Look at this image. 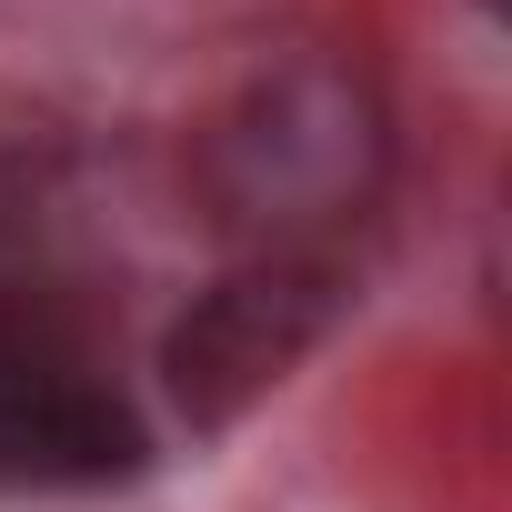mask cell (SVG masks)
<instances>
[{"label":"cell","instance_id":"obj_3","mask_svg":"<svg viewBox=\"0 0 512 512\" xmlns=\"http://www.w3.org/2000/svg\"><path fill=\"white\" fill-rule=\"evenodd\" d=\"M151 462V432L91 332L51 292H0V492H101Z\"/></svg>","mask_w":512,"mask_h":512},{"label":"cell","instance_id":"obj_1","mask_svg":"<svg viewBox=\"0 0 512 512\" xmlns=\"http://www.w3.org/2000/svg\"><path fill=\"white\" fill-rule=\"evenodd\" d=\"M191 191L231 251H342L392 191V101L352 51L251 61L191 131Z\"/></svg>","mask_w":512,"mask_h":512},{"label":"cell","instance_id":"obj_2","mask_svg":"<svg viewBox=\"0 0 512 512\" xmlns=\"http://www.w3.org/2000/svg\"><path fill=\"white\" fill-rule=\"evenodd\" d=\"M352 312L342 251H241V262L191 292V312L161 332V392L191 432H231L262 412Z\"/></svg>","mask_w":512,"mask_h":512},{"label":"cell","instance_id":"obj_4","mask_svg":"<svg viewBox=\"0 0 512 512\" xmlns=\"http://www.w3.org/2000/svg\"><path fill=\"white\" fill-rule=\"evenodd\" d=\"M61 161H71V131L41 111V101H21V91H0V231H21L41 201H51V181H61Z\"/></svg>","mask_w":512,"mask_h":512},{"label":"cell","instance_id":"obj_5","mask_svg":"<svg viewBox=\"0 0 512 512\" xmlns=\"http://www.w3.org/2000/svg\"><path fill=\"white\" fill-rule=\"evenodd\" d=\"M472 11H482V21H502V0H472Z\"/></svg>","mask_w":512,"mask_h":512}]
</instances>
